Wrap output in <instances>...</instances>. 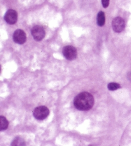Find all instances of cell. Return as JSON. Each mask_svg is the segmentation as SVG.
I'll return each mask as SVG.
<instances>
[{
    "mask_svg": "<svg viewBox=\"0 0 131 146\" xmlns=\"http://www.w3.org/2000/svg\"><path fill=\"white\" fill-rule=\"evenodd\" d=\"M75 108L80 111H88L94 105V98L92 94L83 92L78 94L74 100Z\"/></svg>",
    "mask_w": 131,
    "mask_h": 146,
    "instance_id": "6da1fadb",
    "label": "cell"
},
{
    "mask_svg": "<svg viewBox=\"0 0 131 146\" xmlns=\"http://www.w3.org/2000/svg\"><path fill=\"white\" fill-rule=\"evenodd\" d=\"M33 114L35 119L42 120L46 119L48 117V115H49V110L47 107L41 106H39L35 108Z\"/></svg>",
    "mask_w": 131,
    "mask_h": 146,
    "instance_id": "7a4b0ae2",
    "label": "cell"
},
{
    "mask_svg": "<svg viewBox=\"0 0 131 146\" xmlns=\"http://www.w3.org/2000/svg\"><path fill=\"white\" fill-rule=\"evenodd\" d=\"M63 54L67 60L72 61L76 59L77 55V50L75 47L68 45L65 46L63 49Z\"/></svg>",
    "mask_w": 131,
    "mask_h": 146,
    "instance_id": "3957f363",
    "label": "cell"
},
{
    "mask_svg": "<svg viewBox=\"0 0 131 146\" xmlns=\"http://www.w3.org/2000/svg\"><path fill=\"white\" fill-rule=\"evenodd\" d=\"M31 32L34 39L37 41H42L46 36V32H45L44 28L39 25H36L33 27Z\"/></svg>",
    "mask_w": 131,
    "mask_h": 146,
    "instance_id": "277c9868",
    "label": "cell"
},
{
    "mask_svg": "<svg viewBox=\"0 0 131 146\" xmlns=\"http://www.w3.org/2000/svg\"><path fill=\"white\" fill-rule=\"evenodd\" d=\"M125 21L122 17H117L113 20L112 21V28L115 32L120 33L122 32L125 29Z\"/></svg>",
    "mask_w": 131,
    "mask_h": 146,
    "instance_id": "5b68a950",
    "label": "cell"
},
{
    "mask_svg": "<svg viewBox=\"0 0 131 146\" xmlns=\"http://www.w3.org/2000/svg\"><path fill=\"white\" fill-rule=\"evenodd\" d=\"M13 39L14 42H16V43L22 44L26 41V35L22 30L17 29L14 32Z\"/></svg>",
    "mask_w": 131,
    "mask_h": 146,
    "instance_id": "8992f818",
    "label": "cell"
},
{
    "mask_svg": "<svg viewBox=\"0 0 131 146\" xmlns=\"http://www.w3.org/2000/svg\"><path fill=\"white\" fill-rule=\"evenodd\" d=\"M5 20L8 24L14 25L16 23L17 21V13L16 11L10 9L5 15Z\"/></svg>",
    "mask_w": 131,
    "mask_h": 146,
    "instance_id": "52a82bcc",
    "label": "cell"
},
{
    "mask_svg": "<svg viewBox=\"0 0 131 146\" xmlns=\"http://www.w3.org/2000/svg\"><path fill=\"white\" fill-rule=\"evenodd\" d=\"M105 14L104 12L102 11H100L99 12V14H97V25H99V27H102L104 26L105 24Z\"/></svg>",
    "mask_w": 131,
    "mask_h": 146,
    "instance_id": "ba28073f",
    "label": "cell"
},
{
    "mask_svg": "<svg viewBox=\"0 0 131 146\" xmlns=\"http://www.w3.org/2000/svg\"><path fill=\"white\" fill-rule=\"evenodd\" d=\"M9 127V122L5 117H0V130L3 131L7 129Z\"/></svg>",
    "mask_w": 131,
    "mask_h": 146,
    "instance_id": "9c48e42d",
    "label": "cell"
},
{
    "mask_svg": "<svg viewBox=\"0 0 131 146\" xmlns=\"http://www.w3.org/2000/svg\"><path fill=\"white\" fill-rule=\"evenodd\" d=\"M26 143H25L24 140L21 138H15L14 140L12 142L11 145H25Z\"/></svg>",
    "mask_w": 131,
    "mask_h": 146,
    "instance_id": "30bf717a",
    "label": "cell"
},
{
    "mask_svg": "<svg viewBox=\"0 0 131 146\" xmlns=\"http://www.w3.org/2000/svg\"><path fill=\"white\" fill-rule=\"evenodd\" d=\"M120 85L119 84H118V83L115 82H111L107 85V88L108 90H110V91H115V90L120 89Z\"/></svg>",
    "mask_w": 131,
    "mask_h": 146,
    "instance_id": "8fae6325",
    "label": "cell"
},
{
    "mask_svg": "<svg viewBox=\"0 0 131 146\" xmlns=\"http://www.w3.org/2000/svg\"><path fill=\"white\" fill-rule=\"evenodd\" d=\"M102 4L104 8H107L109 6V0H102Z\"/></svg>",
    "mask_w": 131,
    "mask_h": 146,
    "instance_id": "7c38bea8",
    "label": "cell"
}]
</instances>
